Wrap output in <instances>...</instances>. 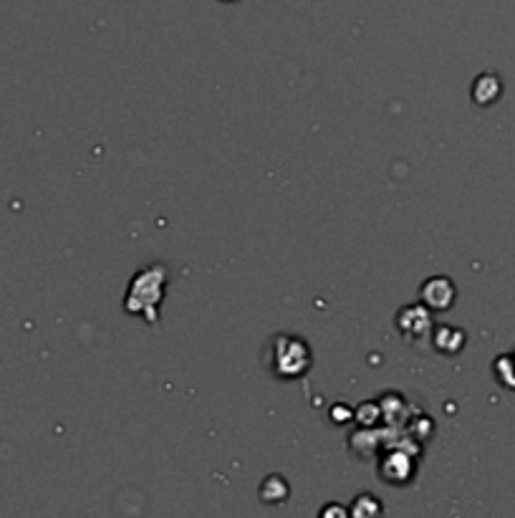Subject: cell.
<instances>
[{
  "label": "cell",
  "mask_w": 515,
  "mask_h": 518,
  "mask_svg": "<svg viewBox=\"0 0 515 518\" xmlns=\"http://www.w3.org/2000/svg\"><path fill=\"white\" fill-rule=\"evenodd\" d=\"M437 286H440V289L432 291V286L425 284V289H422V296H425L427 304L435 306V309H447V306L452 304V296H455V291H452V284L447 281V278H437Z\"/></svg>",
  "instance_id": "7a4b0ae2"
},
{
  "label": "cell",
  "mask_w": 515,
  "mask_h": 518,
  "mask_svg": "<svg viewBox=\"0 0 515 518\" xmlns=\"http://www.w3.org/2000/svg\"><path fill=\"white\" fill-rule=\"evenodd\" d=\"M165 271H162L160 266H152L149 271H142L137 273V278H134L132 284V291H129V299H137V306H132L129 311H134V314H147L149 321H154V316H157V304H160L162 299V286H165Z\"/></svg>",
  "instance_id": "6da1fadb"
}]
</instances>
